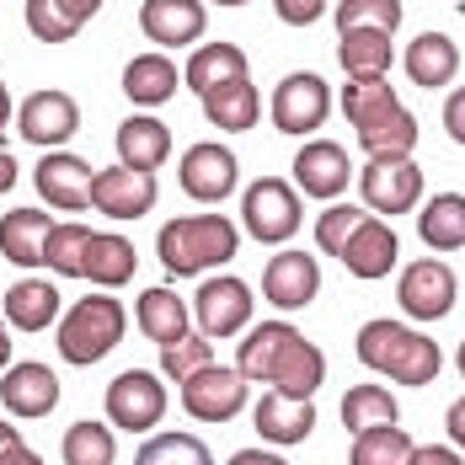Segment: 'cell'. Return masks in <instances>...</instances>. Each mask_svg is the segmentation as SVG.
<instances>
[{
	"instance_id": "cell-7",
	"label": "cell",
	"mask_w": 465,
	"mask_h": 465,
	"mask_svg": "<svg viewBox=\"0 0 465 465\" xmlns=\"http://www.w3.org/2000/svg\"><path fill=\"white\" fill-rule=\"evenodd\" d=\"M460 283H455V268L444 262V257H418V262H407L401 268V283H396V300H401V311L412 316V322H444L450 311H455V294Z\"/></svg>"
},
{
	"instance_id": "cell-43",
	"label": "cell",
	"mask_w": 465,
	"mask_h": 465,
	"mask_svg": "<svg viewBox=\"0 0 465 465\" xmlns=\"http://www.w3.org/2000/svg\"><path fill=\"white\" fill-rule=\"evenodd\" d=\"M370 220V209H353V203H331L322 220H316V246L331 252V257H342V246L353 241V231Z\"/></svg>"
},
{
	"instance_id": "cell-2",
	"label": "cell",
	"mask_w": 465,
	"mask_h": 465,
	"mask_svg": "<svg viewBox=\"0 0 465 465\" xmlns=\"http://www.w3.org/2000/svg\"><path fill=\"white\" fill-rule=\"evenodd\" d=\"M359 364L374 374H391L401 385H433L444 370V353L433 337H422L418 326L401 322H364L359 326Z\"/></svg>"
},
{
	"instance_id": "cell-5",
	"label": "cell",
	"mask_w": 465,
	"mask_h": 465,
	"mask_svg": "<svg viewBox=\"0 0 465 465\" xmlns=\"http://www.w3.org/2000/svg\"><path fill=\"white\" fill-rule=\"evenodd\" d=\"M359 193L370 214H407L422 198V166L412 155H370V166L359 172Z\"/></svg>"
},
{
	"instance_id": "cell-35",
	"label": "cell",
	"mask_w": 465,
	"mask_h": 465,
	"mask_svg": "<svg viewBox=\"0 0 465 465\" xmlns=\"http://www.w3.org/2000/svg\"><path fill=\"white\" fill-rule=\"evenodd\" d=\"M86 246H92V231L81 220H54V231L44 241V268H54L59 279H81L86 273Z\"/></svg>"
},
{
	"instance_id": "cell-42",
	"label": "cell",
	"mask_w": 465,
	"mask_h": 465,
	"mask_svg": "<svg viewBox=\"0 0 465 465\" xmlns=\"http://www.w3.org/2000/svg\"><path fill=\"white\" fill-rule=\"evenodd\" d=\"M401 16H407L401 0H342V5H337V33H348V27H380V33H396Z\"/></svg>"
},
{
	"instance_id": "cell-18",
	"label": "cell",
	"mask_w": 465,
	"mask_h": 465,
	"mask_svg": "<svg viewBox=\"0 0 465 465\" xmlns=\"http://www.w3.org/2000/svg\"><path fill=\"white\" fill-rule=\"evenodd\" d=\"M0 407L11 418H48L59 407V374L48 364H11L0 374Z\"/></svg>"
},
{
	"instance_id": "cell-36",
	"label": "cell",
	"mask_w": 465,
	"mask_h": 465,
	"mask_svg": "<svg viewBox=\"0 0 465 465\" xmlns=\"http://www.w3.org/2000/svg\"><path fill=\"white\" fill-rule=\"evenodd\" d=\"M396 422V396L385 391V385H353L348 396H342V428L348 433H370V428H391Z\"/></svg>"
},
{
	"instance_id": "cell-16",
	"label": "cell",
	"mask_w": 465,
	"mask_h": 465,
	"mask_svg": "<svg viewBox=\"0 0 465 465\" xmlns=\"http://www.w3.org/2000/svg\"><path fill=\"white\" fill-rule=\"evenodd\" d=\"M92 177H96L92 161L86 155H70V150H44V161L33 172V183H38L48 209H70V214L92 209Z\"/></svg>"
},
{
	"instance_id": "cell-40",
	"label": "cell",
	"mask_w": 465,
	"mask_h": 465,
	"mask_svg": "<svg viewBox=\"0 0 465 465\" xmlns=\"http://www.w3.org/2000/svg\"><path fill=\"white\" fill-rule=\"evenodd\" d=\"M134 465H214V455L198 433H150Z\"/></svg>"
},
{
	"instance_id": "cell-14",
	"label": "cell",
	"mask_w": 465,
	"mask_h": 465,
	"mask_svg": "<svg viewBox=\"0 0 465 465\" xmlns=\"http://www.w3.org/2000/svg\"><path fill=\"white\" fill-rule=\"evenodd\" d=\"M322 294V262L311 252H273L262 268V300L273 311H305Z\"/></svg>"
},
{
	"instance_id": "cell-55",
	"label": "cell",
	"mask_w": 465,
	"mask_h": 465,
	"mask_svg": "<svg viewBox=\"0 0 465 465\" xmlns=\"http://www.w3.org/2000/svg\"><path fill=\"white\" fill-rule=\"evenodd\" d=\"M11 370V337H5V326H0V374Z\"/></svg>"
},
{
	"instance_id": "cell-17",
	"label": "cell",
	"mask_w": 465,
	"mask_h": 465,
	"mask_svg": "<svg viewBox=\"0 0 465 465\" xmlns=\"http://www.w3.org/2000/svg\"><path fill=\"white\" fill-rule=\"evenodd\" d=\"M203 0H144L140 5V33L155 48H193L203 38Z\"/></svg>"
},
{
	"instance_id": "cell-25",
	"label": "cell",
	"mask_w": 465,
	"mask_h": 465,
	"mask_svg": "<svg viewBox=\"0 0 465 465\" xmlns=\"http://www.w3.org/2000/svg\"><path fill=\"white\" fill-rule=\"evenodd\" d=\"M166 155H172V129L161 118L134 113L118 124V166H134V172L155 177V166H166Z\"/></svg>"
},
{
	"instance_id": "cell-41",
	"label": "cell",
	"mask_w": 465,
	"mask_h": 465,
	"mask_svg": "<svg viewBox=\"0 0 465 465\" xmlns=\"http://www.w3.org/2000/svg\"><path fill=\"white\" fill-rule=\"evenodd\" d=\"M203 364H214V342L203 331H183L172 348H161V374L177 380V385H183L187 374H198Z\"/></svg>"
},
{
	"instance_id": "cell-33",
	"label": "cell",
	"mask_w": 465,
	"mask_h": 465,
	"mask_svg": "<svg viewBox=\"0 0 465 465\" xmlns=\"http://www.w3.org/2000/svg\"><path fill=\"white\" fill-rule=\"evenodd\" d=\"M134 268H140V257H134V246H129L124 235L92 231V246H86V273H81V279L102 283V289H118V283L134 279Z\"/></svg>"
},
{
	"instance_id": "cell-26",
	"label": "cell",
	"mask_w": 465,
	"mask_h": 465,
	"mask_svg": "<svg viewBox=\"0 0 465 465\" xmlns=\"http://www.w3.org/2000/svg\"><path fill=\"white\" fill-rule=\"evenodd\" d=\"M134 322H140V331L155 342V348H172V342L187 331V322H193V305H187L177 289L155 283V289H144L140 300H134Z\"/></svg>"
},
{
	"instance_id": "cell-32",
	"label": "cell",
	"mask_w": 465,
	"mask_h": 465,
	"mask_svg": "<svg viewBox=\"0 0 465 465\" xmlns=\"http://www.w3.org/2000/svg\"><path fill=\"white\" fill-rule=\"evenodd\" d=\"M294 337V326L289 322H257L246 337H241V348H235V374L246 380V385H268V370H273V359H279V348Z\"/></svg>"
},
{
	"instance_id": "cell-47",
	"label": "cell",
	"mask_w": 465,
	"mask_h": 465,
	"mask_svg": "<svg viewBox=\"0 0 465 465\" xmlns=\"http://www.w3.org/2000/svg\"><path fill=\"white\" fill-rule=\"evenodd\" d=\"M412 465H465V460L450 444H422V450H412Z\"/></svg>"
},
{
	"instance_id": "cell-24",
	"label": "cell",
	"mask_w": 465,
	"mask_h": 465,
	"mask_svg": "<svg viewBox=\"0 0 465 465\" xmlns=\"http://www.w3.org/2000/svg\"><path fill=\"white\" fill-rule=\"evenodd\" d=\"M177 86H183V70L155 48V54H134L129 64H124V96L134 102V107H161V102H172L177 96Z\"/></svg>"
},
{
	"instance_id": "cell-27",
	"label": "cell",
	"mask_w": 465,
	"mask_h": 465,
	"mask_svg": "<svg viewBox=\"0 0 465 465\" xmlns=\"http://www.w3.org/2000/svg\"><path fill=\"white\" fill-rule=\"evenodd\" d=\"M54 231L48 209H11L0 214V257L16 268H44V241Z\"/></svg>"
},
{
	"instance_id": "cell-9",
	"label": "cell",
	"mask_w": 465,
	"mask_h": 465,
	"mask_svg": "<svg viewBox=\"0 0 465 465\" xmlns=\"http://www.w3.org/2000/svg\"><path fill=\"white\" fill-rule=\"evenodd\" d=\"M193 316H198V331H203L209 342L246 331V322H252V283L231 279V273L203 279L198 294H193Z\"/></svg>"
},
{
	"instance_id": "cell-13",
	"label": "cell",
	"mask_w": 465,
	"mask_h": 465,
	"mask_svg": "<svg viewBox=\"0 0 465 465\" xmlns=\"http://www.w3.org/2000/svg\"><path fill=\"white\" fill-rule=\"evenodd\" d=\"M348 183H353V155L337 140L300 144V155H294V193L322 198V203H337V198L348 193Z\"/></svg>"
},
{
	"instance_id": "cell-8",
	"label": "cell",
	"mask_w": 465,
	"mask_h": 465,
	"mask_svg": "<svg viewBox=\"0 0 465 465\" xmlns=\"http://www.w3.org/2000/svg\"><path fill=\"white\" fill-rule=\"evenodd\" d=\"M268 113H273V129L283 134H316L326 118H331V86H326L316 70H294V75H283L273 102H268Z\"/></svg>"
},
{
	"instance_id": "cell-57",
	"label": "cell",
	"mask_w": 465,
	"mask_h": 465,
	"mask_svg": "<svg viewBox=\"0 0 465 465\" xmlns=\"http://www.w3.org/2000/svg\"><path fill=\"white\" fill-rule=\"evenodd\" d=\"M214 5H225V11H231V5H246V0H214Z\"/></svg>"
},
{
	"instance_id": "cell-31",
	"label": "cell",
	"mask_w": 465,
	"mask_h": 465,
	"mask_svg": "<svg viewBox=\"0 0 465 465\" xmlns=\"http://www.w3.org/2000/svg\"><path fill=\"white\" fill-rule=\"evenodd\" d=\"M198 102H203V118H209L214 129H225V134H246V129H257V118H262V96H257L252 81H231V86L198 96Z\"/></svg>"
},
{
	"instance_id": "cell-1",
	"label": "cell",
	"mask_w": 465,
	"mask_h": 465,
	"mask_svg": "<svg viewBox=\"0 0 465 465\" xmlns=\"http://www.w3.org/2000/svg\"><path fill=\"white\" fill-rule=\"evenodd\" d=\"M155 252H161V268L172 279H203L209 268H225L241 252V231L225 214H177L161 225Z\"/></svg>"
},
{
	"instance_id": "cell-45",
	"label": "cell",
	"mask_w": 465,
	"mask_h": 465,
	"mask_svg": "<svg viewBox=\"0 0 465 465\" xmlns=\"http://www.w3.org/2000/svg\"><path fill=\"white\" fill-rule=\"evenodd\" d=\"M273 11H279V22H289V27H311V22L326 16V0H273Z\"/></svg>"
},
{
	"instance_id": "cell-30",
	"label": "cell",
	"mask_w": 465,
	"mask_h": 465,
	"mask_svg": "<svg viewBox=\"0 0 465 465\" xmlns=\"http://www.w3.org/2000/svg\"><path fill=\"white\" fill-rule=\"evenodd\" d=\"M418 235L428 252H460L465 246V193H433L418 209Z\"/></svg>"
},
{
	"instance_id": "cell-44",
	"label": "cell",
	"mask_w": 465,
	"mask_h": 465,
	"mask_svg": "<svg viewBox=\"0 0 465 465\" xmlns=\"http://www.w3.org/2000/svg\"><path fill=\"white\" fill-rule=\"evenodd\" d=\"M22 16H27V33H33L38 44H70V38L81 33V27H75L54 0H27V5H22Z\"/></svg>"
},
{
	"instance_id": "cell-51",
	"label": "cell",
	"mask_w": 465,
	"mask_h": 465,
	"mask_svg": "<svg viewBox=\"0 0 465 465\" xmlns=\"http://www.w3.org/2000/svg\"><path fill=\"white\" fill-rule=\"evenodd\" d=\"M0 465H44V455H33L27 444H16V450H5V455H0Z\"/></svg>"
},
{
	"instance_id": "cell-19",
	"label": "cell",
	"mask_w": 465,
	"mask_h": 465,
	"mask_svg": "<svg viewBox=\"0 0 465 465\" xmlns=\"http://www.w3.org/2000/svg\"><path fill=\"white\" fill-rule=\"evenodd\" d=\"M326 380V353L311 342V337H289L279 348V359H273V370H268V391H283V396H300V401H311L316 391H322Z\"/></svg>"
},
{
	"instance_id": "cell-49",
	"label": "cell",
	"mask_w": 465,
	"mask_h": 465,
	"mask_svg": "<svg viewBox=\"0 0 465 465\" xmlns=\"http://www.w3.org/2000/svg\"><path fill=\"white\" fill-rule=\"evenodd\" d=\"M54 5H59V11H64V16H70L75 27H86L96 11H102V0H54Z\"/></svg>"
},
{
	"instance_id": "cell-3",
	"label": "cell",
	"mask_w": 465,
	"mask_h": 465,
	"mask_svg": "<svg viewBox=\"0 0 465 465\" xmlns=\"http://www.w3.org/2000/svg\"><path fill=\"white\" fill-rule=\"evenodd\" d=\"M124 326H129V311L118 294H86L75 300L64 316H59V359L64 364H102L118 342H124Z\"/></svg>"
},
{
	"instance_id": "cell-22",
	"label": "cell",
	"mask_w": 465,
	"mask_h": 465,
	"mask_svg": "<svg viewBox=\"0 0 465 465\" xmlns=\"http://www.w3.org/2000/svg\"><path fill=\"white\" fill-rule=\"evenodd\" d=\"M337 59H342L348 81H385L396 48H391V33H380V27H348V33H337Z\"/></svg>"
},
{
	"instance_id": "cell-28",
	"label": "cell",
	"mask_w": 465,
	"mask_h": 465,
	"mask_svg": "<svg viewBox=\"0 0 465 465\" xmlns=\"http://www.w3.org/2000/svg\"><path fill=\"white\" fill-rule=\"evenodd\" d=\"M401 64H407V81H418L422 92H433V86H450L460 75V48H455L450 33H422V38H412Z\"/></svg>"
},
{
	"instance_id": "cell-10",
	"label": "cell",
	"mask_w": 465,
	"mask_h": 465,
	"mask_svg": "<svg viewBox=\"0 0 465 465\" xmlns=\"http://www.w3.org/2000/svg\"><path fill=\"white\" fill-rule=\"evenodd\" d=\"M75 129H81V107L59 86H44V92H33L16 107V134L27 144H38V150H59Z\"/></svg>"
},
{
	"instance_id": "cell-15",
	"label": "cell",
	"mask_w": 465,
	"mask_h": 465,
	"mask_svg": "<svg viewBox=\"0 0 465 465\" xmlns=\"http://www.w3.org/2000/svg\"><path fill=\"white\" fill-rule=\"evenodd\" d=\"M92 209L107 220H144L155 209V177L134 166H102L92 177Z\"/></svg>"
},
{
	"instance_id": "cell-50",
	"label": "cell",
	"mask_w": 465,
	"mask_h": 465,
	"mask_svg": "<svg viewBox=\"0 0 465 465\" xmlns=\"http://www.w3.org/2000/svg\"><path fill=\"white\" fill-rule=\"evenodd\" d=\"M225 465H289L283 455H273V450H235Z\"/></svg>"
},
{
	"instance_id": "cell-6",
	"label": "cell",
	"mask_w": 465,
	"mask_h": 465,
	"mask_svg": "<svg viewBox=\"0 0 465 465\" xmlns=\"http://www.w3.org/2000/svg\"><path fill=\"white\" fill-rule=\"evenodd\" d=\"M102 407H107V422H113V428H124V433H150L155 422L166 418V380L150 374V370H124L107 385Z\"/></svg>"
},
{
	"instance_id": "cell-56",
	"label": "cell",
	"mask_w": 465,
	"mask_h": 465,
	"mask_svg": "<svg viewBox=\"0 0 465 465\" xmlns=\"http://www.w3.org/2000/svg\"><path fill=\"white\" fill-rule=\"evenodd\" d=\"M455 364H460V374H465V342H460V353H455Z\"/></svg>"
},
{
	"instance_id": "cell-39",
	"label": "cell",
	"mask_w": 465,
	"mask_h": 465,
	"mask_svg": "<svg viewBox=\"0 0 465 465\" xmlns=\"http://www.w3.org/2000/svg\"><path fill=\"white\" fill-rule=\"evenodd\" d=\"M418 118L407 113V107H396V113H385L380 124H370V129H359V144L370 150V155H412L418 150Z\"/></svg>"
},
{
	"instance_id": "cell-53",
	"label": "cell",
	"mask_w": 465,
	"mask_h": 465,
	"mask_svg": "<svg viewBox=\"0 0 465 465\" xmlns=\"http://www.w3.org/2000/svg\"><path fill=\"white\" fill-rule=\"evenodd\" d=\"M5 124H16V107H11V92H5V81H0V134H5Z\"/></svg>"
},
{
	"instance_id": "cell-20",
	"label": "cell",
	"mask_w": 465,
	"mask_h": 465,
	"mask_svg": "<svg viewBox=\"0 0 465 465\" xmlns=\"http://www.w3.org/2000/svg\"><path fill=\"white\" fill-rule=\"evenodd\" d=\"M396 257H401V241H396V231H391L385 220H374V214H370V220L353 231V241L342 246V257H337V262H342L353 279L370 283V279H385V273L396 268Z\"/></svg>"
},
{
	"instance_id": "cell-38",
	"label": "cell",
	"mask_w": 465,
	"mask_h": 465,
	"mask_svg": "<svg viewBox=\"0 0 465 465\" xmlns=\"http://www.w3.org/2000/svg\"><path fill=\"white\" fill-rule=\"evenodd\" d=\"M396 107H401V96H396L391 81H348L342 86V113H348L353 129H370V124H380Z\"/></svg>"
},
{
	"instance_id": "cell-37",
	"label": "cell",
	"mask_w": 465,
	"mask_h": 465,
	"mask_svg": "<svg viewBox=\"0 0 465 465\" xmlns=\"http://www.w3.org/2000/svg\"><path fill=\"white\" fill-rule=\"evenodd\" d=\"M59 455L64 465H113L118 460V439H113V428L107 422H70V433H64V444H59Z\"/></svg>"
},
{
	"instance_id": "cell-21",
	"label": "cell",
	"mask_w": 465,
	"mask_h": 465,
	"mask_svg": "<svg viewBox=\"0 0 465 465\" xmlns=\"http://www.w3.org/2000/svg\"><path fill=\"white\" fill-rule=\"evenodd\" d=\"M311 428H316V401H300V396H283V391H262L257 396V433L268 444H279V450L305 444Z\"/></svg>"
},
{
	"instance_id": "cell-29",
	"label": "cell",
	"mask_w": 465,
	"mask_h": 465,
	"mask_svg": "<svg viewBox=\"0 0 465 465\" xmlns=\"http://www.w3.org/2000/svg\"><path fill=\"white\" fill-rule=\"evenodd\" d=\"M59 322V289L48 279H16L5 289V326L16 331H44Z\"/></svg>"
},
{
	"instance_id": "cell-54",
	"label": "cell",
	"mask_w": 465,
	"mask_h": 465,
	"mask_svg": "<svg viewBox=\"0 0 465 465\" xmlns=\"http://www.w3.org/2000/svg\"><path fill=\"white\" fill-rule=\"evenodd\" d=\"M16 444H22V433H16V422H0V455H5V450H16Z\"/></svg>"
},
{
	"instance_id": "cell-23",
	"label": "cell",
	"mask_w": 465,
	"mask_h": 465,
	"mask_svg": "<svg viewBox=\"0 0 465 465\" xmlns=\"http://www.w3.org/2000/svg\"><path fill=\"white\" fill-rule=\"evenodd\" d=\"M231 81H246V48L225 44V38L193 48V59H187V70H183V86L209 96V92H220V86H231Z\"/></svg>"
},
{
	"instance_id": "cell-12",
	"label": "cell",
	"mask_w": 465,
	"mask_h": 465,
	"mask_svg": "<svg viewBox=\"0 0 465 465\" xmlns=\"http://www.w3.org/2000/svg\"><path fill=\"white\" fill-rule=\"evenodd\" d=\"M177 183L193 203H220V198H231L235 183H241V166H235V150L231 144H193L183 155V166H177Z\"/></svg>"
},
{
	"instance_id": "cell-46",
	"label": "cell",
	"mask_w": 465,
	"mask_h": 465,
	"mask_svg": "<svg viewBox=\"0 0 465 465\" xmlns=\"http://www.w3.org/2000/svg\"><path fill=\"white\" fill-rule=\"evenodd\" d=\"M444 129H450V140L465 144V86L460 92H450V102H444Z\"/></svg>"
},
{
	"instance_id": "cell-48",
	"label": "cell",
	"mask_w": 465,
	"mask_h": 465,
	"mask_svg": "<svg viewBox=\"0 0 465 465\" xmlns=\"http://www.w3.org/2000/svg\"><path fill=\"white\" fill-rule=\"evenodd\" d=\"M444 428H450V450H465V396H460V401H450Z\"/></svg>"
},
{
	"instance_id": "cell-4",
	"label": "cell",
	"mask_w": 465,
	"mask_h": 465,
	"mask_svg": "<svg viewBox=\"0 0 465 465\" xmlns=\"http://www.w3.org/2000/svg\"><path fill=\"white\" fill-rule=\"evenodd\" d=\"M300 193L294 183H283V177H257V183L241 193V225L252 241H262V246H283L289 235L300 231Z\"/></svg>"
},
{
	"instance_id": "cell-11",
	"label": "cell",
	"mask_w": 465,
	"mask_h": 465,
	"mask_svg": "<svg viewBox=\"0 0 465 465\" xmlns=\"http://www.w3.org/2000/svg\"><path fill=\"white\" fill-rule=\"evenodd\" d=\"M246 407V380L225 364H203L183 380V412L193 422H231Z\"/></svg>"
},
{
	"instance_id": "cell-34",
	"label": "cell",
	"mask_w": 465,
	"mask_h": 465,
	"mask_svg": "<svg viewBox=\"0 0 465 465\" xmlns=\"http://www.w3.org/2000/svg\"><path fill=\"white\" fill-rule=\"evenodd\" d=\"M412 433L401 422L391 428H370V433H353V450H348V465H412Z\"/></svg>"
},
{
	"instance_id": "cell-52",
	"label": "cell",
	"mask_w": 465,
	"mask_h": 465,
	"mask_svg": "<svg viewBox=\"0 0 465 465\" xmlns=\"http://www.w3.org/2000/svg\"><path fill=\"white\" fill-rule=\"evenodd\" d=\"M11 187H16V161L0 150V193H11Z\"/></svg>"
}]
</instances>
